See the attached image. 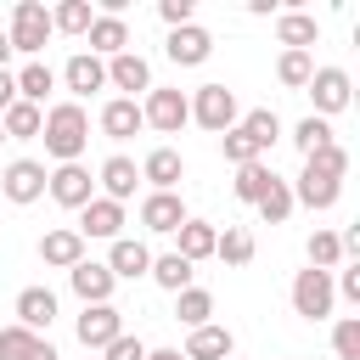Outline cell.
<instances>
[{"label": "cell", "instance_id": "obj_5", "mask_svg": "<svg viewBox=\"0 0 360 360\" xmlns=\"http://www.w3.org/2000/svg\"><path fill=\"white\" fill-rule=\"evenodd\" d=\"M141 124H152V129H163V135H180V124H191V96L152 84L146 101H141Z\"/></svg>", "mask_w": 360, "mask_h": 360}, {"label": "cell", "instance_id": "obj_20", "mask_svg": "<svg viewBox=\"0 0 360 360\" xmlns=\"http://www.w3.org/2000/svg\"><path fill=\"white\" fill-rule=\"evenodd\" d=\"M0 360H56V349L28 326H0Z\"/></svg>", "mask_w": 360, "mask_h": 360}, {"label": "cell", "instance_id": "obj_37", "mask_svg": "<svg viewBox=\"0 0 360 360\" xmlns=\"http://www.w3.org/2000/svg\"><path fill=\"white\" fill-rule=\"evenodd\" d=\"M309 73H315V56H309V51H281L276 79H281L287 90H304V84H309Z\"/></svg>", "mask_w": 360, "mask_h": 360}, {"label": "cell", "instance_id": "obj_22", "mask_svg": "<svg viewBox=\"0 0 360 360\" xmlns=\"http://www.w3.org/2000/svg\"><path fill=\"white\" fill-rule=\"evenodd\" d=\"M101 191H107V202H124V197H135V180H141V169H135V158H124V152H112L107 163H101Z\"/></svg>", "mask_w": 360, "mask_h": 360}, {"label": "cell", "instance_id": "obj_30", "mask_svg": "<svg viewBox=\"0 0 360 360\" xmlns=\"http://www.w3.org/2000/svg\"><path fill=\"white\" fill-rule=\"evenodd\" d=\"M146 276H152V281H158V287H163V292H186V287H191V276H197V270H191V264H186V259H180V253H158V259H152V270H146Z\"/></svg>", "mask_w": 360, "mask_h": 360}, {"label": "cell", "instance_id": "obj_34", "mask_svg": "<svg viewBox=\"0 0 360 360\" xmlns=\"http://www.w3.org/2000/svg\"><path fill=\"white\" fill-rule=\"evenodd\" d=\"M51 90H56V73H51L45 62H28V68L17 73V101H34V107H39Z\"/></svg>", "mask_w": 360, "mask_h": 360}, {"label": "cell", "instance_id": "obj_40", "mask_svg": "<svg viewBox=\"0 0 360 360\" xmlns=\"http://www.w3.org/2000/svg\"><path fill=\"white\" fill-rule=\"evenodd\" d=\"M332 264H343V242H338V231H315L309 236V270H332Z\"/></svg>", "mask_w": 360, "mask_h": 360}, {"label": "cell", "instance_id": "obj_42", "mask_svg": "<svg viewBox=\"0 0 360 360\" xmlns=\"http://www.w3.org/2000/svg\"><path fill=\"white\" fill-rule=\"evenodd\" d=\"M332 349H338V360H360V315H343L332 326Z\"/></svg>", "mask_w": 360, "mask_h": 360}, {"label": "cell", "instance_id": "obj_38", "mask_svg": "<svg viewBox=\"0 0 360 360\" xmlns=\"http://www.w3.org/2000/svg\"><path fill=\"white\" fill-rule=\"evenodd\" d=\"M292 146H298V152H304V158H309V152H321V146H332V124H326V118H315V112H309V118H304V124H298V129H292Z\"/></svg>", "mask_w": 360, "mask_h": 360}, {"label": "cell", "instance_id": "obj_18", "mask_svg": "<svg viewBox=\"0 0 360 360\" xmlns=\"http://www.w3.org/2000/svg\"><path fill=\"white\" fill-rule=\"evenodd\" d=\"M39 259H45V264H56V270H73V264L84 259V236H79L73 225L45 231V236H39Z\"/></svg>", "mask_w": 360, "mask_h": 360}, {"label": "cell", "instance_id": "obj_17", "mask_svg": "<svg viewBox=\"0 0 360 360\" xmlns=\"http://www.w3.org/2000/svg\"><path fill=\"white\" fill-rule=\"evenodd\" d=\"M180 174H186V163H180L174 146H152V152L141 158V180H152V191H174Z\"/></svg>", "mask_w": 360, "mask_h": 360}, {"label": "cell", "instance_id": "obj_29", "mask_svg": "<svg viewBox=\"0 0 360 360\" xmlns=\"http://www.w3.org/2000/svg\"><path fill=\"white\" fill-rule=\"evenodd\" d=\"M236 124H242V129H248V141H253V146H259V158H264V152H270V146H276V141H281V118H276V112H270V107H253V112H242V118H236Z\"/></svg>", "mask_w": 360, "mask_h": 360}, {"label": "cell", "instance_id": "obj_41", "mask_svg": "<svg viewBox=\"0 0 360 360\" xmlns=\"http://www.w3.org/2000/svg\"><path fill=\"white\" fill-rule=\"evenodd\" d=\"M219 152H225V163H236V169H242V163H259V146L248 141V129H242V124L219 135Z\"/></svg>", "mask_w": 360, "mask_h": 360}, {"label": "cell", "instance_id": "obj_28", "mask_svg": "<svg viewBox=\"0 0 360 360\" xmlns=\"http://www.w3.org/2000/svg\"><path fill=\"white\" fill-rule=\"evenodd\" d=\"M174 236H180V248H174V253H180L186 264H197V259H208V253H214V236H219V231H214L208 219H186Z\"/></svg>", "mask_w": 360, "mask_h": 360}, {"label": "cell", "instance_id": "obj_23", "mask_svg": "<svg viewBox=\"0 0 360 360\" xmlns=\"http://www.w3.org/2000/svg\"><path fill=\"white\" fill-rule=\"evenodd\" d=\"M51 321H56V292H51V287H22V292H17V326L39 332V326H51Z\"/></svg>", "mask_w": 360, "mask_h": 360}, {"label": "cell", "instance_id": "obj_47", "mask_svg": "<svg viewBox=\"0 0 360 360\" xmlns=\"http://www.w3.org/2000/svg\"><path fill=\"white\" fill-rule=\"evenodd\" d=\"M146 360H180V349H146Z\"/></svg>", "mask_w": 360, "mask_h": 360}, {"label": "cell", "instance_id": "obj_11", "mask_svg": "<svg viewBox=\"0 0 360 360\" xmlns=\"http://www.w3.org/2000/svg\"><path fill=\"white\" fill-rule=\"evenodd\" d=\"M124 231V202H107V197H90L79 208V236H96V242H118Z\"/></svg>", "mask_w": 360, "mask_h": 360}, {"label": "cell", "instance_id": "obj_33", "mask_svg": "<svg viewBox=\"0 0 360 360\" xmlns=\"http://www.w3.org/2000/svg\"><path fill=\"white\" fill-rule=\"evenodd\" d=\"M90 22H96L90 0H62L51 11V34H90Z\"/></svg>", "mask_w": 360, "mask_h": 360}, {"label": "cell", "instance_id": "obj_13", "mask_svg": "<svg viewBox=\"0 0 360 360\" xmlns=\"http://www.w3.org/2000/svg\"><path fill=\"white\" fill-rule=\"evenodd\" d=\"M68 281H73V292L84 298V304H112V270L107 264H96V259H79L73 270H68Z\"/></svg>", "mask_w": 360, "mask_h": 360}, {"label": "cell", "instance_id": "obj_35", "mask_svg": "<svg viewBox=\"0 0 360 360\" xmlns=\"http://www.w3.org/2000/svg\"><path fill=\"white\" fill-rule=\"evenodd\" d=\"M270 180H276V169H270V163L259 158V163H242V169H236V180H231V191H236L242 202H259Z\"/></svg>", "mask_w": 360, "mask_h": 360}, {"label": "cell", "instance_id": "obj_9", "mask_svg": "<svg viewBox=\"0 0 360 360\" xmlns=\"http://www.w3.org/2000/svg\"><path fill=\"white\" fill-rule=\"evenodd\" d=\"M0 191H6V202H39L45 197V163H34V158H17V163H6V174H0Z\"/></svg>", "mask_w": 360, "mask_h": 360}, {"label": "cell", "instance_id": "obj_12", "mask_svg": "<svg viewBox=\"0 0 360 360\" xmlns=\"http://www.w3.org/2000/svg\"><path fill=\"white\" fill-rule=\"evenodd\" d=\"M118 332H124V315L112 304H84V315H79V343L84 349H107Z\"/></svg>", "mask_w": 360, "mask_h": 360}, {"label": "cell", "instance_id": "obj_46", "mask_svg": "<svg viewBox=\"0 0 360 360\" xmlns=\"http://www.w3.org/2000/svg\"><path fill=\"white\" fill-rule=\"evenodd\" d=\"M11 101H17V73H11V68H0V112H6Z\"/></svg>", "mask_w": 360, "mask_h": 360}, {"label": "cell", "instance_id": "obj_3", "mask_svg": "<svg viewBox=\"0 0 360 360\" xmlns=\"http://www.w3.org/2000/svg\"><path fill=\"white\" fill-rule=\"evenodd\" d=\"M191 118H197L202 129H214V135L236 129V118H242L236 90H225V84H197V96H191Z\"/></svg>", "mask_w": 360, "mask_h": 360}, {"label": "cell", "instance_id": "obj_10", "mask_svg": "<svg viewBox=\"0 0 360 360\" xmlns=\"http://www.w3.org/2000/svg\"><path fill=\"white\" fill-rule=\"evenodd\" d=\"M169 62L174 68H197V62H208L214 56V34L208 28H197V22H186V28H169Z\"/></svg>", "mask_w": 360, "mask_h": 360}, {"label": "cell", "instance_id": "obj_7", "mask_svg": "<svg viewBox=\"0 0 360 360\" xmlns=\"http://www.w3.org/2000/svg\"><path fill=\"white\" fill-rule=\"evenodd\" d=\"M304 90H309V101H315V118H332V112L349 107V90H354V84H349L343 68H315Z\"/></svg>", "mask_w": 360, "mask_h": 360}, {"label": "cell", "instance_id": "obj_45", "mask_svg": "<svg viewBox=\"0 0 360 360\" xmlns=\"http://www.w3.org/2000/svg\"><path fill=\"white\" fill-rule=\"evenodd\" d=\"M332 292H343L349 304H360V264H349V270H343V281H332Z\"/></svg>", "mask_w": 360, "mask_h": 360}, {"label": "cell", "instance_id": "obj_27", "mask_svg": "<svg viewBox=\"0 0 360 360\" xmlns=\"http://www.w3.org/2000/svg\"><path fill=\"white\" fill-rule=\"evenodd\" d=\"M338 191H343V180H326V174L304 169V174H298V186H292V202H304V208H332V202H338Z\"/></svg>", "mask_w": 360, "mask_h": 360}, {"label": "cell", "instance_id": "obj_31", "mask_svg": "<svg viewBox=\"0 0 360 360\" xmlns=\"http://www.w3.org/2000/svg\"><path fill=\"white\" fill-rule=\"evenodd\" d=\"M214 259H225V264H248V259H253V231H248V225H225V231L214 236Z\"/></svg>", "mask_w": 360, "mask_h": 360}, {"label": "cell", "instance_id": "obj_36", "mask_svg": "<svg viewBox=\"0 0 360 360\" xmlns=\"http://www.w3.org/2000/svg\"><path fill=\"white\" fill-rule=\"evenodd\" d=\"M253 208H259V219H264V225H281V219L292 214V186H287V180L276 174V180L264 186V197H259Z\"/></svg>", "mask_w": 360, "mask_h": 360}, {"label": "cell", "instance_id": "obj_26", "mask_svg": "<svg viewBox=\"0 0 360 360\" xmlns=\"http://www.w3.org/2000/svg\"><path fill=\"white\" fill-rule=\"evenodd\" d=\"M39 124H45V112H39L34 101H11V107L0 112L6 141H39Z\"/></svg>", "mask_w": 360, "mask_h": 360}, {"label": "cell", "instance_id": "obj_25", "mask_svg": "<svg viewBox=\"0 0 360 360\" xmlns=\"http://www.w3.org/2000/svg\"><path fill=\"white\" fill-rule=\"evenodd\" d=\"M276 39H281L287 51H309V45L321 39V22H315L309 11H281V17H276Z\"/></svg>", "mask_w": 360, "mask_h": 360}, {"label": "cell", "instance_id": "obj_49", "mask_svg": "<svg viewBox=\"0 0 360 360\" xmlns=\"http://www.w3.org/2000/svg\"><path fill=\"white\" fill-rule=\"evenodd\" d=\"M0 141H6V129H0Z\"/></svg>", "mask_w": 360, "mask_h": 360}, {"label": "cell", "instance_id": "obj_6", "mask_svg": "<svg viewBox=\"0 0 360 360\" xmlns=\"http://www.w3.org/2000/svg\"><path fill=\"white\" fill-rule=\"evenodd\" d=\"M45 191H51V202H62V208H84V202L96 197V180H90L84 163H56V169L45 174Z\"/></svg>", "mask_w": 360, "mask_h": 360}, {"label": "cell", "instance_id": "obj_39", "mask_svg": "<svg viewBox=\"0 0 360 360\" xmlns=\"http://www.w3.org/2000/svg\"><path fill=\"white\" fill-rule=\"evenodd\" d=\"M304 169H315V174H326V180H343V174H349V152L332 141V146L309 152V158H304Z\"/></svg>", "mask_w": 360, "mask_h": 360}, {"label": "cell", "instance_id": "obj_32", "mask_svg": "<svg viewBox=\"0 0 360 360\" xmlns=\"http://www.w3.org/2000/svg\"><path fill=\"white\" fill-rule=\"evenodd\" d=\"M208 315H214V292H202V287L174 292V321H186V326L197 332V326H208Z\"/></svg>", "mask_w": 360, "mask_h": 360}, {"label": "cell", "instance_id": "obj_48", "mask_svg": "<svg viewBox=\"0 0 360 360\" xmlns=\"http://www.w3.org/2000/svg\"><path fill=\"white\" fill-rule=\"evenodd\" d=\"M6 56H11V39H6V28H0V68H6Z\"/></svg>", "mask_w": 360, "mask_h": 360}, {"label": "cell", "instance_id": "obj_8", "mask_svg": "<svg viewBox=\"0 0 360 360\" xmlns=\"http://www.w3.org/2000/svg\"><path fill=\"white\" fill-rule=\"evenodd\" d=\"M186 219H191V214H186L180 191H146V197H141V225H146L152 236H174Z\"/></svg>", "mask_w": 360, "mask_h": 360}, {"label": "cell", "instance_id": "obj_15", "mask_svg": "<svg viewBox=\"0 0 360 360\" xmlns=\"http://www.w3.org/2000/svg\"><path fill=\"white\" fill-rule=\"evenodd\" d=\"M107 84L129 90V101H135V90H152V68H146V56H141V51H118V56L107 62Z\"/></svg>", "mask_w": 360, "mask_h": 360}, {"label": "cell", "instance_id": "obj_19", "mask_svg": "<svg viewBox=\"0 0 360 360\" xmlns=\"http://www.w3.org/2000/svg\"><path fill=\"white\" fill-rule=\"evenodd\" d=\"M231 349H236V338L225 332V326H197L191 338H186V349H180V360H231Z\"/></svg>", "mask_w": 360, "mask_h": 360}, {"label": "cell", "instance_id": "obj_43", "mask_svg": "<svg viewBox=\"0 0 360 360\" xmlns=\"http://www.w3.org/2000/svg\"><path fill=\"white\" fill-rule=\"evenodd\" d=\"M158 17H163L169 28H186V22L197 17V0H158Z\"/></svg>", "mask_w": 360, "mask_h": 360}, {"label": "cell", "instance_id": "obj_21", "mask_svg": "<svg viewBox=\"0 0 360 360\" xmlns=\"http://www.w3.org/2000/svg\"><path fill=\"white\" fill-rule=\"evenodd\" d=\"M135 129H146V124H141V101L112 96V101L101 107V135H107V141H129Z\"/></svg>", "mask_w": 360, "mask_h": 360}, {"label": "cell", "instance_id": "obj_24", "mask_svg": "<svg viewBox=\"0 0 360 360\" xmlns=\"http://www.w3.org/2000/svg\"><path fill=\"white\" fill-rule=\"evenodd\" d=\"M84 39H90V56H107V62H112L118 51H129V28H124V17H107V11L90 22Z\"/></svg>", "mask_w": 360, "mask_h": 360}, {"label": "cell", "instance_id": "obj_1", "mask_svg": "<svg viewBox=\"0 0 360 360\" xmlns=\"http://www.w3.org/2000/svg\"><path fill=\"white\" fill-rule=\"evenodd\" d=\"M39 141H45V152L56 163H79V152L90 146V112L79 101H56L45 112V124H39Z\"/></svg>", "mask_w": 360, "mask_h": 360}, {"label": "cell", "instance_id": "obj_16", "mask_svg": "<svg viewBox=\"0 0 360 360\" xmlns=\"http://www.w3.org/2000/svg\"><path fill=\"white\" fill-rule=\"evenodd\" d=\"M62 84H68V90H73V101H79V96H90V90H101V84H107V62H101V56H90V51H79V56H68Z\"/></svg>", "mask_w": 360, "mask_h": 360}, {"label": "cell", "instance_id": "obj_2", "mask_svg": "<svg viewBox=\"0 0 360 360\" xmlns=\"http://www.w3.org/2000/svg\"><path fill=\"white\" fill-rule=\"evenodd\" d=\"M6 39H11V51L39 56L45 39H51V11H45L39 0H17V6H11V28H6Z\"/></svg>", "mask_w": 360, "mask_h": 360}, {"label": "cell", "instance_id": "obj_4", "mask_svg": "<svg viewBox=\"0 0 360 360\" xmlns=\"http://www.w3.org/2000/svg\"><path fill=\"white\" fill-rule=\"evenodd\" d=\"M332 304H338L332 270H298V276H292V309H298L304 321H326Z\"/></svg>", "mask_w": 360, "mask_h": 360}, {"label": "cell", "instance_id": "obj_44", "mask_svg": "<svg viewBox=\"0 0 360 360\" xmlns=\"http://www.w3.org/2000/svg\"><path fill=\"white\" fill-rule=\"evenodd\" d=\"M101 354H107V360H146V343H141V338H129V332H118Z\"/></svg>", "mask_w": 360, "mask_h": 360}, {"label": "cell", "instance_id": "obj_14", "mask_svg": "<svg viewBox=\"0 0 360 360\" xmlns=\"http://www.w3.org/2000/svg\"><path fill=\"white\" fill-rule=\"evenodd\" d=\"M107 270H112V281H135V276L152 270V248L135 242V236H118L112 253H107Z\"/></svg>", "mask_w": 360, "mask_h": 360}]
</instances>
